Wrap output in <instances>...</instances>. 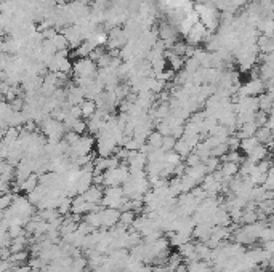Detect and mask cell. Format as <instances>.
<instances>
[{
  "instance_id": "6da1fadb",
  "label": "cell",
  "mask_w": 274,
  "mask_h": 272,
  "mask_svg": "<svg viewBox=\"0 0 274 272\" xmlns=\"http://www.w3.org/2000/svg\"><path fill=\"white\" fill-rule=\"evenodd\" d=\"M103 176H104V184L103 186H106V187H119V186H124L125 181L129 180L130 168H129V165L120 164L119 166H115V168H111L108 171H104Z\"/></svg>"
},
{
  "instance_id": "7a4b0ae2",
  "label": "cell",
  "mask_w": 274,
  "mask_h": 272,
  "mask_svg": "<svg viewBox=\"0 0 274 272\" xmlns=\"http://www.w3.org/2000/svg\"><path fill=\"white\" fill-rule=\"evenodd\" d=\"M98 74L99 67L97 61H93L92 58H82L74 62V76H76V78H90V80H95V78H98Z\"/></svg>"
},
{
  "instance_id": "3957f363",
  "label": "cell",
  "mask_w": 274,
  "mask_h": 272,
  "mask_svg": "<svg viewBox=\"0 0 274 272\" xmlns=\"http://www.w3.org/2000/svg\"><path fill=\"white\" fill-rule=\"evenodd\" d=\"M127 200H129V197L125 196L124 189L119 186V187H106V189H104L101 203L106 208H117V210H120Z\"/></svg>"
},
{
  "instance_id": "277c9868",
  "label": "cell",
  "mask_w": 274,
  "mask_h": 272,
  "mask_svg": "<svg viewBox=\"0 0 274 272\" xmlns=\"http://www.w3.org/2000/svg\"><path fill=\"white\" fill-rule=\"evenodd\" d=\"M95 148V138L93 136H81L76 144L69 146V151H67V155L72 157V159H77V157H85L90 155V152Z\"/></svg>"
},
{
  "instance_id": "5b68a950",
  "label": "cell",
  "mask_w": 274,
  "mask_h": 272,
  "mask_svg": "<svg viewBox=\"0 0 274 272\" xmlns=\"http://www.w3.org/2000/svg\"><path fill=\"white\" fill-rule=\"evenodd\" d=\"M266 91V82L258 78H252L244 85L239 87V91L236 93L238 96H260Z\"/></svg>"
},
{
  "instance_id": "8992f818",
  "label": "cell",
  "mask_w": 274,
  "mask_h": 272,
  "mask_svg": "<svg viewBox=\"0 0 274 272\" xmlns=\"http://www.w3.org/2000/svg\"><path fill=\"white\" fill-rule=\"evenodd\" d=\"M210 35V30L205 28V24L199 21L197 24L193 26V29L189 30L188 35H186V40H188V45H193L196 46L199 44H202V42H207Z\"/></svg>"
},
{
  "instance_id": "52a82bcc",
  "label": "cell",
  "mask_w": 274,
  "mask_h": 272,
  "mask_svg": "<svg viewBox=\"0 0 274 272\" xmlns=\"http://www.w3.org/2000/svg\"><path fill=\"white\" fill-rule=\"evenodd\" d=\"M127 44H129V39L124 28H114L109 30V39L106 45L109 50H122Z\"/></svg>"
},
{
  "instance_id": "ba28073f",
  "label": "cell",
  "mask_w": 274,
  "mask_h": 272,
  "mask_svg": "<svg viewBox=\"0 0 274 272\" xmlns=\"http://www.w3.org/2000/svg\"><path fill=\"white\" fill-rule=\"evenodd\" d=\"M63 34L66 35L67 42H69V46H71V48H74V50H76L77 46H81L83 42H85L82 29L79 28L77 24H71V26H67V28H64V29H63Z\"/></svg>"
},
{
  "instance_id": "9c48e42d",
  "label": "cell",
  "mask_w": 274,
  "mask_h": 272,
  "mask_svg": "<svg viewBox=\"0 0 274 272\" xmlns=\"http://www.w3.org/2000/svg\"><path fill=\"white\" fill-rule=\"evenodd\" d=\"M99 213H101L103 229H113L115 224L120 223L122 212L117 210V208H103V210H99Z\"/></svg>"
},
{
  "instance_id": "30bf717a",
  "label": "cell",
  "mask_w": 274,
  "mask_h": 272,
  "mask_svg": "<svg viewBox=\"0 0 274 272\" xmlns=\"http://www.w3.org/2000/svg\"><path fill=\"white\" fill-rule=\"evenodd\" d=\"M85 99L87 96L83 88H81L79 85H72V83L67 87V103L69 104H72V106H81Z\"/></svg>"
},
{
  "instance_id": "8fae6325",
  "label": "cell",
  "mask_w": 274,
  "mask_h": 272,
  "mask_svg": "<svg viewBox=\"0 0 274 272\" xmlns=\"http://www.w3.org/2000/svg\"><path fill=\"white\" fill-rule=\"evenodd\" d=\"M266 155H268V148L265 144H258L252 152L245 155V160L252 162V164H260L261 160L266 159Z\"/></svg>"
},
{
  "instance_id": "7c38bea8",
  "label": "cell",
  "mask_w": 274,
  "mask_h": 272,
  "mask_svg": "<svg viewBox=\"0 0 274 272\" xmlns=\"http://www.w3.org/2000/svg\"><path fill=\"white\" fill-rule=\"evenodd\" d=\"M257 46L263 55L273 53L274 51V37H268V35H258L257 39Z\"/></svg>"
},
{
  "instance_id": "4fadbf2b",
  "label": "cell",
  "mask_w": 274,
  "mask_h": 272,
  "mask_svg": "<svg viewBox=\"0 0 274 272\" xmlns=\"http://www.w3.org/2000/svg\"><path fill=\"white\" fill-rule=\"evenodd\" d=\"M98 48V46H95L90 40H85L81 46H77L76 50H74V56H76L77 60H82V58H90V55L93 53V50Z\"/></svg>"
},
{
  "instance_id": "5bb4252c",
  "label": "cell",
  "mask_w": 274,
  "mask_h": 272,
  "mask_svg": "<svg viewBox=\"0 0 274 272\" xmlns=\"http://www.w3.org/2000/svg\"><path fill=\"white\" fill-rule=\"evenodd\" d=\"M39 186H40V175L32 173V175L28 178V180L23 182V184H21V189L19 191L26 192V194H31V192L35 191Z\"/></svg>"
},
{
  "instance_id": "9a60e30c",
  "label": "cell",
  "mask_w": 274,
  "mask_h": 272,
  "mask_svg": "<svg viewBox=\"0 0 274 272\" xmlns=\"http://www.w3.org/2000/svg\"><path fill=\"white\" fill-rule=\"evenodd\" d=\"M257 30L268 37H274V18H263L257 26Z\"/></svg>"
},
{
  "instance_id": "2e32d148",
  "label": "cell",
  "mask_w": 274,
  "mask_h": 272,
  "mask_svg": "<svg viewBox=\"0 0 274 272\" xmlns=\"http://www.w3.org/2000/svg\"><path fill=\"white\" fill-rule=\"evenodd\" d=\"M81 109H82V117L85 120H88L98 111L97 101H95V99H85V101L81 104Z\"/></svg>"
},
{
  "instance_id": "e0dca14e",
  "label": "cell",
  "mask_w": 274,
  "mask_h": 272,
  "mask_svg": "<svg viewBox=\"0 0 274 272\" xmlns=\"http://www.w3.org/2000/svg\"><path fill=\"white\" fill-rule=\"evenodd\" d=\"M258 144H261V143L257 139V136H250V138H244V139H241V151L247 155L249 152H252V151H254Z\"/></svg>"
},
{
  "instance_id": "ac0fdd59",
  "label": "cell",
  "mask_w": 274,
  "mask_h": 272,
  "mask_svg": "<svg viewBox=\"0 0 274 272\" xmlns=\"http://www.w3.org/2000/svg\"><path fill=\"white\" fill-rule=\"evenodd\" d=\"M175 152L181 157V159H186V157L191 154V152H194V149L191 148V146H189L186 141H184L183 138H180L177 141V146H175Z\"/></svg>"
},
{
  "instance_id": "d6986e66",
  "label": "cell",
  "mask_w": 274,
  "mask_h": 272,
  "mask_svg": "<svg viewBox=\"0 0 274 272\" xmlns=\"http://www.w3.org/2000/svg\"><path fill=\"white\" fill-rule=\"evenodd\" d=\"M147 144L152 146L154 149H162V146H164V135L159 132H152L149 138H147Z\"/></svg>"
},
{
  "instance_id": "ffe728a7",
  "label": "cell",
  "mask_w": 274,
  "mask_h": 272,
  "mask_svg": "<svg viewBox=\"0 0 274 272\" xmlns=\"http://www.w3.org/2000/svg\"><path fill=\"white\" fill-rule=\"evenodd\" d=\"M51 40H53V44H55V46H56L58 51H64V50H67V48H71V46H69V42H67L66 35L63 34V32H58Z\"/></svg>"
},
{
  "instance_id": "44dd1931",
  "label": "cell",
  "mask_w": 274,
  "mask_h": 272,
  "mask_svg": "<svg viewBox=\"0 0 274 272\" xmlns=\"http://www.w3.org/2000/svg\"><path fill=\"white\" fill-rule=\"evenodd\" d=\"M135 213L136 212H122V214H120V224H124L125 227H129V226H133V223L136 221V216H135Z\"/></svg>"
},
{
  "instance_id": "7402d4cb",
  "label": "cell",
  "mask_w": 274,
  "mask_h": 272,
  "mask_svg": "<svg viewBox=\"0 0 274 272\" xmlns=\"http://www.w3.org/2000/svg\"><path fill=\"white\" fill-rule=\"evenodd\" d=\"M204 164H205V166H207L209 173H215L220 166V157H209Z\"/></svg>"
},
{
  "instance_id": "603a6c76",
  "label": "cell",
  "mask_w": 274,
  "mask_h": 272,
  "mask_svg": "<svg viewBox=\"0 0 274 272\" xmlns=\"http://www.w3.org/2000/svg\"><path fill=\"white\" fill-rule=\"evenodd\" d=\"M177 141H178V138H175V136H164V146H162V149H164L165 152L175 151Z\"/></svg>"
},
{
  "instance_id": "cb8c5ba5",
  "label": "cell",
  "mask_w": 274,
  "mask_h": 272,
  "mask_svg": "<svg viewBox=\"0 0 274 272\" xmlns=\"http://www.w3.org/2000/svg\"><path fill=\"white\" fill-rule=\"evenodd\" d=\"M201 164H204V160L196 152H191L186 157V166H196V165H201Z\"/></svg>"
},
{
  "instance_id": "d4e9b609",
  "label": "cell",
  "mask_w": 274,
  "mask_h": 272,
  "mask_svg": "<svg viewBox=\"0 0 274 272\" xmlns=\"http://www.w3.org/2000/svg\"><path fill=\"white\" fill-rule=\"evenodd\" d=\"M8 232H10V235H12V239H16V237H19V235H24V229L21 224H10Z\"/></svg>"
},
{
  "instance_id": "484cf974",
  "label": "cell",
  "mask_w": 274,
  "mask_h": 272,
  "mask_svg": "<svg viewBox=\"0 0 274 272\" xmlns=\"http://www.w3.org/2000/svg\"><path fill=\"white\" fill-rule=\"evenodd\" d=\"M15 272H34V268L31 264H19L15 268Z\"/></svg>"
}]
</instances>
